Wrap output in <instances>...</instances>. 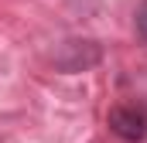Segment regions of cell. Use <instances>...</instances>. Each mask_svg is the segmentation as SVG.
Masks as SVG:
<instances>
[{"instance_id":"cell-1","label":"cell","mask_w":147,"mask_h":143,"mask_svg":"<svg viewBox=\"0 0 147 143\" xmlns=\"http://www.w3.org/2000/svg\"><path fill=\"white\" fill-rule=\"evenodd\" d=\"M99 61V48L96 41H65L55 51V65L62 72H86Z\"/></svg>"},{"instance_id":"cell-2","label":"cell","mask_w":147,"mask_h":143,"mask_svg":"<svg viewBox=\"0 0 147 143\" xmlns=\"http://www.w3.org/2000/svg\"><path fill=\"white\" fill-rule=\"evenodd\" d=\"M110 126H113V133L123 136V140H140L144 136V116L137 109H127V106L110 109Z\"/></svg>"},{"instance_id":"cell-3","label":"cell","mask_w":147,"mask_h":143,"mask_svg":"<svg viewBox=\"0 0 147 143\" xmlns=\"http://www.w3.org/2000/svg\"><path fill=\"white\" fill-rule=\"evenodd\" d=\"M134 27H137V37L147 44V3L137 7V17H134Z\"/></svg>"},{"instance_id":"cell-4","label":"cell","mask_w":147,"mask_h":143,"mask_svg":"<svg viewBox=\"0 0 147 143\" xmlns=\"http://www.w3.org/2000/svg\"><path fill=\"white\" fill-rule=\"evenodd\" d=\"M75 3H82V0H75ZM86 3H89V0H86Z\"/></svg>"}]
</instances>
